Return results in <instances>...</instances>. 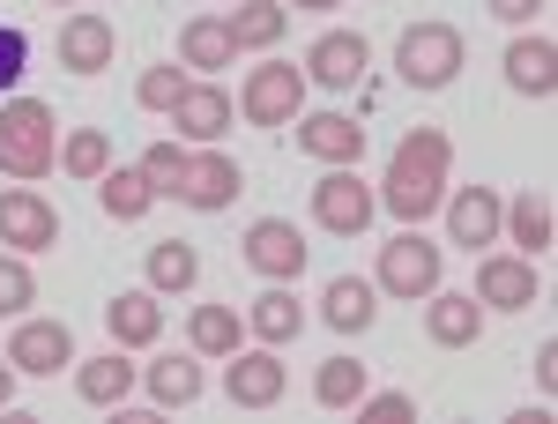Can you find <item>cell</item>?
Masks as SVG:
<instances>
[{
	"instance_id": "1",
	"label": "cell",
	"mask_w": 558,
	"mask_h": 424,
	"mask_svg": "<svg viewBox=\"0 0 558 424\" xmlns=\"http://www.w3.org/2000/svg\"><path fill=\"white\" fill-rule=\"evenodd\" d=\"M447 171H454V142L439 128L402 134L395 157H387V179H380V209L402 216V223H425V216L447 202Z\"/></svg>"
},
{
	"instance_id": "2",
	"label": "cell",
	"mask_w": 558,
	"mask_h": 424,
	"mask_svg": "<svg viewBox=\"0 0 558 424\" xmlns=\"http://www.w3.org/2000/svg\"><path fill=\"white\" fill-rule=\"evenodd\" d=\"M52 165H60V120H52V105L8 97V105H0V179L38 186Z\"/></svg>"
},
{
	"instance_id": "3",
	"label": "cell",
	"mask_w": 558,
	"mask_h": 424,
	"mask_svg": "<svg viewBox=\"0 0 558 424\" xmlns=\"http://www.w3.org/2000/svg\"><path fill=\"white\" fill-rule=\"evenodd\" d=\"M395 75L410 89H447L462 75V31L454 23H410L395 38Z\"/></svg>"
},
{
	"instance_id": "4",
	"label": "cell",
	"mask_w": 558,
	"mask_h": 424,
	"mask_svg": "<svg viewBox=\"0 0 558 424\" xmlns=\"http://www.w3.org/2000/svg\"><path fill=\"white\" fill-rule=\"evenodd\" d=\"M373 216H380V194L357 179V165H328L320 179H313V223H320V231H336V239H365Z\"/></svg>"
},
{
	"instance_id": "5",
	"label": "cell",
	"mask_w": 558,
	"mask_h": 424,
	"mask_svg": "<svg viewBox=\"0 0 558 424\" xmlns=\"http://www.w3.org/2000/svg\"><path fill=\"white\" fill-rule=\"evenodd\" d=\"M439 246H432L425 231L410 223V231H395L380 246V276H373V291H387V298H402V305H417V298H432L439 291Z\"/></svg>"
},
{
	"instance_id": "6",
	"label": "cell",
	"mask_w": 558,
	"mask_h": 424,
	"mask_svg": "<svg viewBox=\"0 0 558 424\" xmlns=\"http://www.w3.org/2000/svg\"><path fill=\"white\" fill-rule=\"evenodd\" d=\"M239 112H246L254 128H291L305 112V68H291V60L254 68V75L239 83Z\"/></svg>"
},
{
	"instance_id": "7",
	"label": "cell",
	"mask_w": 558,
	"mask_h": 424,
	"mask_svg": "<svg viewBox=\"0 0 558 424\" xmlns=\"http://www.w3.org/2000/svg\"><path fill=\"white\" fill-rule=\"evenodd\" d=\"M0 246L8 254H45L60 246V209L38 186H0Z\"/></svg>"
},
{
	"instance_id": "8",
	"label": "cell",
	"mask_w": 558,
	"mask_h": 424,
	"mask_svg": "<svg viewBox=\"0 0 558 424\" xmlns=\"http://www.w3.org/2000/svg\"><path fill=\"white\" fill-rule=\"evenodd\" d=\"M283 387H291V373H283V358L260 342V350H231L223 358V395H231V410H276L283 402Z\"/></svg>"
},
{
	"instance_id": "9",
	"label": "cell",
	"mask_w": 558,
	"mask_h": 424,
	"mask_svg": "<svg viewBox=\"0 0 558 424\" xmlns=\"http://www.w3.org/2000/svg\"><path fill=\"white\" fill-rule=\"evenodd\" d=\"M246 268H254V276H268V283H299V268H305V231H299V223H283V216H260V223H246Z\"/></svg>"
},
{
	"instance_id": "10",
	"label": "cell",
	"mask_w": 558,
	"mask_h": 424,
	"mask_svg": "<svg viewBox=\"0 0 558 424\" xmlns=\"http://www.w3.org/2000/svg\"><path fill=\"white\" fill-rule=\"evenodd\" d=\"M8 365L31 373V380H52L60 365H75V336H68V320H15V336H8Z\"/></svg>"
},
{
	"instance_id": "11",
	"label": "cell",
	"mask_w": 558,
	"mask_h": 424,
	"mask_svg": "<svg viewBox=\"0 0 558 424\" xmlns=\"http://www.w3.org/2000/svg\"><path fill=\"white\" fill-rule=\"evenodd\" d=\"M365 68H373V45L357 31H320L313 52H305V83H320V89H357Z\"/></svg>"
},
{
	"instance_id": "12",
	"label": "cell",
	"mask_w": 558,
	"mask_h": 424,
	"mask_svg": "<svg viewBox=\"0 0 558 424\" xmlns=\"http://www.w3.org/2000/svg\"><path fill=\"white\" fill-rule=\"evenodd\" d=\"M476 305H484V313H521V305H536V261L529 254H484L476 261Z\"/></svg>"
},
{
	"instance_id": "13",
	"label": "cell",
	"mask_w": 558,
	"mask_h": 424,
	"mask_svg": "<svg viewBox=\"0 0 558 424\" xmlns=\"http://www.w3.org/2000/svg\"><path fill=\"white\" fill-rule=\"evenodd\" d=\"M499 223H507V194L499 186H454L447 194V231L454 246H499Z\"/></svg>"
},
{
	"instance_id": "14",
	"label": "cell",
	"mask_w": 558,
	"mask_h": 424,
	"mask_svg": "<svg viewBox=\"0 0 558 424\" xmlns=\"http://www.w3.org/2000/svg\"><path fill=\"white\" fill-rule=\"evenodd\" d=\"M239 186H246V171L231 165L223 149H194V157H186V179H179V202L202 209V216H216V209L239 202Z\"/></svg>"
},
{
	"instance_id": "15",
	"label": "cell",
	"mask_w": 558,
	"mask_h": 424,
	"mask_svg": "<svg viewBox=\"0 0 558 424\" xmlns=\"http://www.w3.org/2000/svg\"><path fill=\"white\" fill-rule=\"evenodd\" d=\"M291 128H299V149L313 165H357L365 157V128L350 112H299Z\"/></svg>"
},
{
	"instance_id": "16",
	"label": "cell",
	"mask_w": 558,
	"mask_h": 424,
	"mask_svg": "<svg viewBox=\"0 0 558 424\" xmlns=\"http://www.w3.org/2000/svg\"><path fill=\"white\" fill-rule=\"evenodd\" d=\"M112 52H120V38H112V23H105V15L75 8V15L60 23V68H68V75H105V68H112Z\"/></svg>"
},
{
	"instance_id": "17",
	"label": "cell",
	"mask_w": 558,
	"mask_h": 424,
	"mask_svg": "<svg viewBox=\"0 0 558 424\" xmlns=\"http://www.w3.org/2000/svg\"><path fill=\"white\" fill-rule=\"evenodd\" d=\"M134 380H142V373L128 365V350H120V342H112L105 358H75V395H83L89 410H128Z\"/></svg>"
},
{
	"instance_id": "18",
	"label": "cell",
	"mask_w": 558,
	"mask_h": 424,
	"mask_svg": "<svg viewBox=\"0 0 558 424\" xmlns=\"http://www.w3.org/2000/svg\"><path fill=\"white\" fill-rule=\"evenodd\" d=\"M165 120L179 128V142H202V149H209V142H223V128H231V97L216 83H186Z\"/></svg>"
},
{
	"instance_id": "19",
	"label": "cell",
	"mask_w": 558,
	"mask_h": 424,
	"mask_svg": "<svg viewBox=\"0 0 558 424\" xmlns=\"http://www.w3.org/2000/svg\"><path fill=\"white\" fill-rule=\"evenodd\" d=\"M425 336L439 342V350H470V342L484 336V305H476V291H432L425 298Z\"/></svg>"
},
{
	"instance_id": "20",
	"label": "cell",
	"mask_w": 558,
	"mask_h": 424,
	"mask_svg": "<svg viewBox=\"0 0 558 424\" xmlns=\"http://www.w3.org/2000/svg\"><path fill=\"white\" fill-rule=\"evenodd\" d=\"M142 387H149V402H157V410H194V402H202V387H209L202 350H194V358H186V350H165V358L142 373Z\"/></svg>"
},
{
	"instance_id": "21",
	"label": "cell",
	"mask_w": 558,
	"mask_h": 424,
	"mask_svg": "<svg viewBox=\"0 0 558 424\" xmlns=\"http://www.w3.org/2000/svg\"><path fill=\"white\" fill-rule=\"evenodd\" d=\"M507 89H514V97H551L558 89V45L544 38V31H536V38L521 31V38L507 45Z\"/></svg>"
},
{
	"instance_id": "22",
	"label": "cell",
	"mask_w": 558,
	"mask_h": 424,
	"mask_svg": "<svg viewBox=\"0 0 558 424\" xmlns=\"http://www.w3.org/2000/svg\"><path fill=\"white\" fill-rule=\"evenodd\" d=\"M105 328H112L120 350H149V342L165 336V305H157L149 283H142V291H120L112 305H105Z\"/></svg>"
},
{
	"instance_id": "23",
	"label": "cell",
	"mask_w": 558,
	"mask_h": 424,
	"mask_svg": "<svg viewBox=\"0 0 558 424\" xmlns=\"http://www.w3.org/2000/svg\"><path fill=\"white\" fill-rule=\"evenodd\" d=\"M373 313H380V291H373L365 276H336V283L320 291V320H328L336 336H365Z\"/></svg>"
},
{
	"instance_id": "24",
	"label": "cell",
	"mask_w": 558,
	"mask_h": 424,
	"mask_svg": "<svg viewBox=\"0 0 558 424\" xmlns=\"http://www.w3.org/2000/svg\"><path fill=\"white\" fill-rule=\"evenodd\" d=\"M246 328H254L268 350H283V342H299V336H305V305L283 291V283H268V291L246 305Z\"/></svg>"
},
{
	"instance_id": "25",
	"label": "cell",
	"mask_w": 558,
	"mask_h": 424,
	"mask_svg": "<svg viewBox=\"0 0 558 424\" xmlns=\"http://www.w3.org/2000/svg\"><path fill=\"white\" fill-rule=\"evenodd\" d=\"M223 31H231L239 52H268V45L291 31V8H283V0H239V8L223 15Z\"/></svg>"
},
{
	"instance_id": "26",
	"label": "cell",
	"mask_w": 558,
	"mask_h": 424,
	"mask_svg": "<svg viewBox=\"0 0 558 424\" xmlns=\"http://www.w3.org/2000/svg\"><path fill=\"white\" fill-rule=\"evenodd\" d=\"M239 60V45L223 31V15H194L186 31H179V68H194V75H216V68H231Z\"/></svg>"
},
{
	"instance_id": "27",
	"label": "cell",
	"mask_w": 558,
	"mask_h": 424,
	"mask_svg": "<svg viewBox=\"0 0 558 424\" xmlns=\"http://www.w3.org/2000/svg\"><path fill=\"white\" fill-rule=\"evenodd\" d=\"M239 336H246V313H239V305H194V313H186V342H194L202 358H231Z\"/></svg>"
},
{
	"instance_id": "28",
	"label": "cell",
	"mask_w": 558,
	"mask_h": 424,
	"mask_svg": "<svg viewBox=\"0 0 558 424\" xmlns=\"http://www.w3.org/2000/svg\"><path fill=\"white\" fill-rule=\"evenodd\" d=\"M499 231H507V239H514V246H521L529 261H544V254H551V202H544L536 186H529V194H514V202H507V223H499Z\"/></svg>"
},
{
	"instance_id": "29",
	"label": "cell",
	"mask_w": 558,
	"mask_h": 424,
	"mask_svg": "<svg viewBox=\"0 0 558 424\" xmlns=\"http://www.w3.org/2000/svg\"><path fill=\"white\" fill-rule=\"evenodd\" d=\"M97 209L112 216V223H142V216L157 209V194H149L142 171H112L105 165V179H97Z\"/></svg>"
},
{
	"instance_id": "30",
	"label": "cell",
	"mask_w": 558,
	"mask_h": 424,
	"mask_svg": "<svg viewBox=\"0 0 558 424\" xmlns=\"http://www.w3.org/2000/svg\"><path fill=\"white\" fill-rule=\"evenodd\" d=\"M194 283H202V254L186 239H157L149 246V291L172 298V291H194Z\"/></svg>"
},
{
	"instance_id": "31",
	"label": "cell",
	"mask_w": 558,
	"mask_h": 424,
	"mask_svg": "<svg viewBox=\"0 0 558 424\" xmlns=\"http://www.w3.org/2000/svg\"><path fill=\"white\" fill-rule=\"evenodd\" d=\"M365 387H373V373H365L357 358H328V365L313 373V402H320V410H357Z\"/></svg>"
},
{
	"instance_id": "32",
	"label": "cell",
	"mask_w": 558,
	"mask_h": 424,
	"mask_svg": "<svg viewBox=\"0 0 558 424\" xmlns=\"http://www.w3.org/2000/svg\"><path fill=\"white\" fill-rule=\"evenodd\" d=\"M105 165H112V134L105 128H75L60 142V171H68V179H89V186H97Z\"/></svg>"
},
{
	"instance_id": "33",
	"label": "cell",
	"mask_w": 558,
	"mask_h": 424,
	"mask_svg": "<svg viewBox=\"0 0 558 424\" xmlns=\"http://www.w3.org/2000/svg\"><path fill=\"white\" fill-rule=\"evenodd\" d=\"M186 157H194V149H179V142H149L134 171L149 179V194H157V202H179V179H186Z\"/></svg>"
},
{
	"instance_id": "34",
	"label": "cell",
	"mask_w": 558,
	"mask_h": 424,
	"mask_svg": "<svg viewBox=\"0 0 558 424\" xmlns=\"http://www.w3.org/2000/svg\"><path fill=\"white\" fill-rule=\"evenodd\" d=\"M38 305V276L23 254H0V320H23Z\"/></svg>"
},
{
	"instance_id": "35",
	"label": "cell",
	"mask_w": 558,
	"mask_h": 424,
	"mask_svg": "<svg viewBox=\"0 0 558 424\" xmlns=\"http://www.w3.org/2000/svg\"><path fill=\"white\" fill-rule=\"evenodd\" d=\"M179 89H186V68H179V60H165V68H142V83H134V105H142V112H172Z\"/></svg>"
},
{
	"instance_id": "36",
	"label": "cell",
	"mask_w": 558,
	"mask_h": 424,
	"mask_svg": "<svg viewBox=\"0 0 558 424\" xmlns=\"http://www.w3.org/2000/svg\"><path fill=\"white\" fill-rule=\"evenodd\" d=\"M23 68H31V38H23L15 23H0V97L23 83Z\"/></svg>"
},
{
	"instance_id": "37",
	"label": "cell",
	"mask_w": 558,
	"mask_h": 424,
	"mask_svg": "<svg viewBox=\"0 0 558 424\" xmlns=\"http://www.w3.org/2000/svg\"><path fill=\"white\" fill-rule=\"evenodd\" d=\"M410 410H417V402H410L402 387H380V395L365 387V395H357V417H410Z\"/></svg>"
},
{
	"instance_id": "38",
	"label": "cell",
	"mask_w": 558,
	"mask_h": 424,
	"mask_svg": "<svg viewBox=\"0 0 558 424\" xmlns=\"http://www.w3.org/2000/svg\"><path fill=\"white\" fill-rule=\"evenodd\" d=\"M484 8H492V15H499V23H529V15H536V8H544V0H484Z\"/></svg>"
},
{
	"instance_id": "39",
	"label": "cell",
	"mask_w": 558,
	"mask_h": 424,
	"mask_svg": "<svg viewBox=\"0 0 558 424\" xmlns=\"http://www.w3.org/2000/svg\"><path fill=\"white\" fill-rule=\"evenodd\" d=\"M551 380H558V342H544V350H536V387L551 395Z\"/></svg>"
},
{
	"instance_id": "40",
	"label": "cell",
	"mask_w": 558,
	"mask_h": 424,
	"mask_svg": "<svg viewBox=\"0 0 558 424\" xmlns=\"http://www.w3.org/2000/svg\"><path fill=\"white\" fill-rule=\"evenodd\" d=\"M15 380H23V373H15V365H8V358H0V410H8V402H15Z\"/></svg>"
},
{
	"instance_id": "41",
	"label": "cell",
	"mask_w": 558,
	"mask_h": 424,
	"mask_svg": "<svg viewBox=\"0 0 558 424\" xmlns=\"http://www.w3.org/2000/svg\"><path fill=\"white\" fill-rule=\"evenodd\" d=\"M283 8H343V0H283Z\"/></svg>"
},
{
	"instance_id": "42",
	"label": "cell",
	"mask_w": 558,
	"mask_h": 424,
	"mask_svg": "<svg viewBox=\"0 0 558 424\" xmlns=\"http://www.w3.org/2000/svg\"><path fill=\"white\" fill-rule=\"evenodd\" d=\"M52 8H75V0H52Z\"/></svg>"
}]
</instances>
